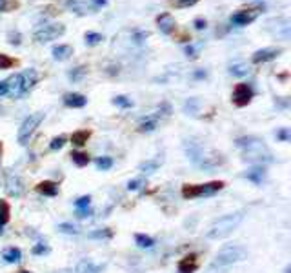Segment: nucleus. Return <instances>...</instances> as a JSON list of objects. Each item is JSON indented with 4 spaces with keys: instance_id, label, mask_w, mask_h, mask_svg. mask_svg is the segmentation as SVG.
Wrapping results in <instances>:
<instances>
[{
    "instance_id": "obj_1",
    "label": "nucleus",
    "mask_w": 291,
    "mask_h": 273,
    "mask_svg": "<svg viewBox=\"0 0 291 273\" xmlns=\"http://www.w3.org/2000/svg\"><path fill=\"white\" fill-rule=\"evenodd\" d=\"M237 147L242 151V159L244 161H249L253 164H270L273 162V153L271 149L264 144V140L258 139V137H240L237 139Z\"/></svg>"
},
{
    "instance_id": "obj_2",
    "label": "nucleus",
    "mask_w": 291,
    "mask_h": 273,
    "mask_svg": "<svg viewBox=\"0 0 291 273\" xmlns=\"http://www.w3.org/2000/svg\"><path fill=\"white\" fill-rule=\"evenodd\" d=\"M184 147H186V153L187 157H189V161L195 162L199 168L213 169L224 164V157H222L220 153L209 151V149H206V147H202L197 142H189V140H187V142L184 144Z\"/></svg>"
},
{
    "instance_id": "obj_3",
    "label": "nucleus",
    "mask_w": 291,
    "mask_h": 273,
    "mask_svg": "<svg viewBox=\"0 0 291 273\" xmlns=\"http://www.w3.org/2000/svg\"><path fill=\"white\" fill-rule=\"evenodd\" d=\"M242 221H244V213L242 211L224 215V217L217 219L213 224L209 226V230H208V233H206V237L213 238V240H218V238L228 237V235H231L235 230H237V228H239Z\"/></svg>"
},
{
    "instance_id": "obj_4",
    "label": "nucleus",
    "mask_w": 291,
    "mask_h": 273,
    "mask_svg": "<svg viewBox=\"0 0 291 273\" xmlns=\"http://www.w3.org/2000/svg\"><path fill=\"white\" fill-rule=\"evenodd\" d=\"M6 80H8V95H11L13 99H20L35 86L39 75L35 70H26L22 73H15L13 77L6 78Z\"/></svg>"
},
{
    "instance_id": "obj_5",
    "label": "nucleus",
    "mask_w": 291,
    "mask_h": 273,
    "mask_svg": "<svg viewBox=\"0 0 291 273\" xmlns=\"http://www.w3.org/2000/svg\"><path fill=\"white\" fill-rule=\"evenodd\" d=\"M224 182L213 180L206 182V184H186L182 188V197L184 199H202V197H213L220 190H224Z\"/></svg>"
},
{
    "instance_id": "obj_6",
    "label": "nucleus",
    "mask_w": 291,
    "mask_h": 273,
    "mask_svg": "<svg viewBox=\"0 0 291 273\" xmlns=\"http://www.w3.org/2000/svg\"><path fill=\"white\" fill-rule=\"evenodd\" d=\"M248 252L246 248L239 246V244H228L217 253V259H215L213 264L218 266V268H228V266L235 264V262H240V260L246 259Z\"/></svg>"
},
{
    "instance_id": "obj_7",
    "label": "nucleus",
    "mask_w": 291,
    "mask_h": 273,
    "mask_svg": "<svg viewBox=\"0 0 291 273\" xmlns=\"http://www.w3.org/2000/svg\"><path fill=\"white\" fill-rule=\"evenodd\" d=\"M42 120H44V113H33V115H29L26 120L22 122L20 130H18V144L26 146V144L29 142L31 135L35 133V130L40 126Z\"/></svg>"
},
{
    "instance_id": "obj_8",
    "label": "nucleus",
    "mask_w": 291,
    "mask_h": 273,
    "mask_svg": "<svg viewBox=\"0 0 291 273\" xmlns=\"http://www.w3.org/2000/svg\"><path fill=\"white\" fill-rule=\"evenodd\" d=\"M66 33V27L62 24H44L40 26L39 29L33 33V39L37 42L44 44V42H49V40H55L58 37H62Z\"/></svg>"
},
{
    "instance_id": "obj_9",
    "label": "nucleus",
    "mask_w": 291,
    "mask_h": 273,
    "mask_svg": "<svg viewBox=\"0 0 291 273\" xmlns=\"http://www.w3.org/2000/svg\"><path fill=\"white\" fill-rule=\"evenodd\" d=\"M255 97V91H253L251 84H237V87L233 89V102L235 106H239V108H244V106H248L251 102V99Z\"/></svg>"
},
{
    "instance_id": "obj_10",
    "label": "nucleus",
    "mask_w": 291,
    "mask_h": 273,
    "mask_svg": "<svg viewBox=\"0 0 291 273\" xmlns=\"http://www.w3.org/2000/svg\"><path fill=\"white\" fill-rule=\"evenodd\" d=\"M258 13H261L258 9H242V11H237V13L231 15L230 22L233 26L244 27V26H248V24H251V22H255Z\"/></svg>"
},
{
    "instance_id": "obj_11",
    "label": "nucleus",
    "mask_w": 291,
    "mask_h": 273,
    "mask_svg": "<svg viewBox=\"0 0 291 273\" xmlns=\"http://www.w3.org/2000/svg\"><path fill=\"white\" fill-rule=\"evenodd\" d=\"M6 191H8L9 197H22L24 191H26V186H24V180H22L18 175H9L8 180H6Z\"/></svg>"
},
{
    "instance_id": "obj_12",
    "label": "nucleus",
    "mask_w": 291,
    "mask_h": 273,
    "mask_svg": "<svg viewBox=\"0 0 291 273\" xmlns=\"http://www.w3.org/2000/svg\"><path fill=\"white\" fill-rule=\"evenodd\" d=\"M280 53H282L280 48H264V49H258V51L253 53L251 60H253V64H264V62L275 60Z\"/></svg>"
},
{
    "instance_id": "obj_13",
    "label": "nucleus",
    "mask_w": 291,
    "mask_h": 273,
    "mask_svg": "<svg viewBox=\"0 0 291 273\" xmlns=\"http://www.w3.org/2000/svg\"><path fill=\"white\" fill-rule=\"evenodd\" d=\"M156 24H158L160 33H164V35H171L175 31V26H177V22H175V18L171 17L170 13L158 15V17H156Z\"/></svg>"
},
{
    "instance_id": "obj_14",
    "label": "nucleus",
    "mask_w": 291,
    "mask_h": 273,
    "mask_svg": "<svg viewBox=\"0 0 291 273\" xmlns=\"http://www.w3.org/2000/svg\"><path fill=\"white\" fill-rule=\"evenodd\" d=\"M66 8L71 9L73 13L77 15H87V13H93V6H87L86 2H82V0H68L66 2Z\"/></svg>"
},
{
    "instance_id": "obj_15",
    "label": "nucleus",
    "mask_w": 291,
    "mask_h": 273,
    "mask_svg": "<svg viewBox=\"0 0 291 273\" xmlns=\"http://www.w3.org/2000/svg\"><path fill=\"white\" fill-rule=\"evenodd\" d=\"M64 104L68 108H84L87 104V99L84 95H80V93H66Z\"/></svg>"
},
{
    "instance_id": "obj_16",
    "label": "nucleus",
    "mask_w": 291,
    "mask_h": 273,
    "mask_svg": "<svg viewBox=\"0 0 291 273\" xmlns=\"http://www.w3.org/2000/svg\"><path fill=\"white\" fill-rule=\"evenodd\" d=\"M102 269H104V264L102 266H96L93 260L89 259H82L80 262L77 264V269H75V273H102Z\"/></svg>"
},
{
    "instance_id": "obj_17",
    "label": "nucleus",
    "mask_w": 291,
    "mask_h": 273,
    "mask_svg": "<svg viewBox=\"0 0 291 273\" xmlns=\"http://www.w3.org/2000/svg\"><path fill=\"white\" fill-rule=\"evenodd\" d=\"M37 191L44 197H57L58 195V184L51 180H44L40 184H37Z\"/></svg>"
},
{
    "instance_id": "obj_18",
    "label": "nucleus",
    "mask_w": 291,
    "mask_h": 273,
    "mask_svg": "<svg viewBox=\"0 0 291 273\" xmlns=\"http://www.w3.org/2000/svg\"><path fill=\"white\" fill-rule=\"evenodd\" d=\"M197 268V255H187L178 262V273H195Z\"/></svg>"
},
{
    "instance_id": "obj_19",
    "label": "nucleus",
    "mask_w": 291,
    "mask_h": 273,
    "mask_svg": "<svg viewBox=\"0 0 291 273\" xmlns=\"http://www.w3.org/2000/svg\"><path fill=\"white\" fill-rule=\"evenodd\" d=\"M244 177L248 178V180L255 182V184H262L266 178V169L262 168V166H253V168H249L246 173H244Z\"/></svg>"
},
{
    "instance_id": "obj_20",
    "label": "nucleus",
    "mask_w": 291,
    "mask_h": 273,
    "mask_svg": "<svg viewBox=\"0 0 291 273\" xmlns=\"http://www.w3.org/2000/svg\"><path fill=\"white\" fill-rule=\"evenodd\" d=\"M158 126V115H153V117H146L139 122V131L140 133H151L156 130Z\"/></svg>"
},
{
    "instance_id": "obj_21",
    "label": "nucleus",
    "mask_w": 291,
    "mask_h": 273,
    "mask_svg": "<svg viewBox=\"0 0 291 273\" xmlns=\"http://www.w3.org/2000/svg\"><path fill=\"white\" fill-rule=\"evenodd\" d=\"M51 53L55 60H68V58L73 55V48L68 46V44H60V46H55Z\"/></svg>"
},
{
    "instance_id": "obj_22",
    "label": "nucleus",
    "mask_w": 291,
    "mask_h": 273,
    "mask_svg": "<svg viewBox=\"0 0 291 273\" xmlns=\"http://www.w3.org/2000/svg\"><path fill=\"white\" fill-rule=\"evenodd\" d=\"M2 259H4V262H8V264H18L22 260V252L15 246L8 248V250L2 253Z\"/></svg>"
},
{
    "instance_id": "obj_23",
    "label": "nucleus",
    "mask_w": 291,
    "mask_h": 273,
    "mask_svg": "<svg viewBox=\"0 0 291 273\" xmlns=\"http://www.w3.org/2000/svg\"><path fill=\"white\" fill-rule=\"evenodd\" d=\"M135 242L139 248H144V250H149V248L155 246V238L149 237V235H144V233H137L135 235Z\"/></svg>"
},
{
    "instance_id": "obj_24",
    "label": "nucleus",
    "mask_w": 291,
    "mask_h": 273,
    "mask_svg": "<svg viewBox=\"0 0 291 273\" xmlns=\"http://www.w3.org/2000/svg\"><path fill=\"white\" fill-rule=\"evenodd\" d=\"M89 131L87 130H80V131H75L73 135H71V142L75 144V146H78V147H82L84 144L87 142V139H89Z\"/></svg>"
},
{
    "instance_id": "obj_25",
    "label": "nucleus",
    "mask_w": 291,
    "mask_h": 273,
    "mask_svg": "<svg viewBox=\"0 0 291 273\" xmlns=\"http://www.w3.org/2000/svg\"><path fill=\"white\" fill-rule=\"evenodd\" d=\"M160 162L162 161H158V159H155V161H146V162H142V164L139 166V169L146 175L155 173L156 169H158V166H160Z\"/></svg>"
},
{
    "instance_id": "obj_26",
    "label": "nucleus",
    "mask_w": 291,
    "mask_h": 273,
    "mask_svg": "<svg viewBox=\"0 0 291 273\" xmlns=\"http://www.w3.org/2000/svg\"><path fill=\"white\" fill-rule=\"evenodd\" d=\"M249 71H251V70H249L248 64H233L230 68V73L233 75V77H246Z\"/></svg>"
},
{
    "instance_id": "obj_27",
    "label": "nucleus",
    "mask_w": 291,
    "mask_h": 273,
    "mask_svg": "<svg viewBox=\"0 0 291 273\" xmlns=\"http://www.w3.org/2000/svg\"><path fill=\"white\" fill-rule=\"evenodd\" d=\"M71 161L75 162V164L78 166V168H84V166L89 164V157L86 155V153H80V151H73L71 153Z\"/></svg>"
},
{
    "instance_id": "obj_28",
    "label": "nucleus",
    "mask_w": 291,
    "mask_h": 273,
    "mask_svg": "<svg viewBox=\"0 0 291 273\" xmlns=\"http://www.w3.org/2000/svg\"><path fill=\"white\" fill-rule=\"evenodd\" d=\"M202 46H204L202 42H199V44H187L186 48H184V53H186L189 58H197V56H199V53H200V49H202Z\"/></svg>"
},
{
    "instance_id": "obj_29",
    "label": "nucleus",
    "mask_w": 291,
    "mask_h": 273,
    "mask_svg": "<svg viewBox=\"0 0 291 273\" xmlns=\"http://www.w3.org/2000/svg\"><path fill=\"white\" fill-rule=\"evenodd\" d=\"M86 71H87L86 66H78V68H75V70H71L70 73H68V77H70V80H73V82H78V80H82Z\"/></svg>"
},
{
    "instance_id": "obj_30",
    "label": "nucleus",
    "mask_w": 291,
    "mask_h": 273,
    "mask_svg": "<svg viewBox=\"0 0 291 273\" xmlns=\"http://www.w3.org/2000/svg\"><path fill=\"white\" fill-rule=\"evenodd\" d=\"M9 221V204L6 200H0V226H6Z\"/></svg>"
},
{
    "instance_id": "obj_31",
    "label": "nucleus",
    "mask_w": 291,
    "mask_h": 273,
    "mask_svg": "<svg viewBox=\"0 0 291 273\" xmlns=\"http://www.w3.org/2000/svg\"><path fill=\"white\" fill-rule=\"evenodd\" d=\"M96 168L102 169V171H108V169H111V166H113V159L111 157H100V159H96Z\"/></svg>"
},
{
    "instance_id": "obj_32",
    "label": "nucleus",
    "mask_w": 291,
    "mask_h": 273,
    "mask_svg": "<svg viewBox=\"0 0 291 273\" xmlns=\"http://www.w3.org/2000/svg\"><path fill=\"white\" fill-rule=\"evenodd\" d=\"M84 39H86L87 46H96L99 42H102V40H104V37L100 35V33H93V31H89V33H86V35H84Z\"/></svg>"
},
{
    "instance_id": "obj_33",
    "label": "nucleus",
    "mask_w": 291,
    "mask_h": 273,
    "mask_svg": "<svg viewBox=\"0 0 291 273\" xmlns=\"http://www.w3.org/2000/svg\"><path fill=\"white\" fill-rule=\"evenodd\" d=\"M58 231H62V233H68V235H78V233H80L77 226L70 224V222H62V224H58Z\"/></svg>"
},
{
    "instance_id": "obj_34",
    "label": "nucleus",
    "mask_w": 291,
    "mask_h": 273,
    "mask_svg": "<svg viewBox=\"0 0 291 273\" xmlns=\"http://www.w3.org/2000/svg\"><path fill=\"white\" fill-rule=\"evenodd\" d=\"M113 104L118 106V108L127 109V108H131V106H133V102H131V99H127V97L118 95V97H115V99H113Z\"/></svg>"
},
{
    "instance_id": "obj_35",
    "label": "nucleus",
    "mask_w": 291,
    "mask_h": 273,
    "mask_svg": "<svg viewBox=\"0 0 291 273\" xmlns=\"http://www.w3.org/2000/svg\"><path fill=\"white\" fill-rule=\"evenodd\" d=\"M89 238H111L113 237V231L106 228V230H96V231H91V233L87 235Z\"/></svg>"
},
{
    "instance_id": "obj_36",
    "label": "nucleus",
    "mask_w": 291,
    "mask_h": 273,
    "mask_svg": "<svg viewBox=\"0 0 291 273\" xmlns=\"http://www.w3.org/2000/svg\"><path fill=\"white\" fill-rule=\"evenodd\" d=\"M13 66H15V60L11 56L0 53V70H9V68H13Z\"/></svg>"
},
{
    "instance_id": "obj_37",
    "label": "nucleus",
    "mask_w": 291,
    "mask_h": 273,
    "mask_svg": "<svg viewBox=\"0 0 291 273\" xmlns=\"http://www.w3.org/2000/svg\"><path fill=\"white\" fill-rule=\"evenodd\" d=\"M89 204H91V197L84 195V197H80V199L75 200V208H77V209H87V208H89Z\"/></svg>"
},
{
    "instance_id": "obj_38",
    "label": "nucleus",
    "mask_w": 291,
    "mask_h": 273,
    "mask_svg": "<svg viewBox=\"0 0 291 273\" xmlns=\"http://www.w3.org/2000/svg\"><path fill=\"white\" fill-rule=\"evenodd\" d=\"M197 108H199V100L189 99L186 102V106H184V111H186L187 115H197Z\"/></svg>"
},
{
    "instance_id": "obj_39",
    "label": "nucleus",
    "mask_w": 291,
    "mask_h": 273,
    "mask_svg": "<svg viewBox=\"0 0 291 273\" xmlns=\"http://www.w3.org/2000/svg\"><path fill=\"white\" fill-rule=\"evenodd\" d=\"M66 144V137L64 135H60V137H55V139L49 142V149H53V151H57V149H62Z\"/></svg>"
},
{
    "instance_id": "obj_40",
    "label": "nucleus",
    "mask_w": 291,
    "mask_h": 273,
    "mask_svg": "<svg viewBox=\"0 0 291 273\" xmlns=\"http://www.w3.org/2000/svg\"><path fill=\"white\" fill-rule=\"evenodd\" d=\"M31 252H33V255H48V253L51 252V250H49V246H48V244L40 242V244H35V246H33V250H31Z\"/></svg>"
},
{
    "instance_id": "obj_41",
    "label": "nucleus",
    "mask_w": 291,
    "mask_h": 273,
    "mask_svg": "<svg viewBox=\"0 0 291 273\" xmlns=\"http://www.w3.org/2000/svg\"><path fill=\"white\" fill-rule=\"evenodd\" d=\"M199 0H175L173 4L175 8H180V9H186V8H191V6H195Z\"/></svg>"
},
{
    "instance_id": "obj_42",
    "label": "nucleus",
    "mask_w": 291,
    "mask_h": 273,
    "mask_svg": "<svg viewBox=\"0 0 291 273\" xmlns=\"http://www.w3.org/2000/svg\"><path fill=\"white\" fill-rule=\"evenodd\" d=\"M144 184H146V182H144V178H135V180L127 182V190H130V191H137V190H140Z\"/></svg>"
},
{
    "instance_id": "obj_43",
    "label": "nucleus",
    "mask_w": 291,
    "mask_h": 273,
    "mask_svg": "<svg viewBox=\"0 0 291 273\" xmlns=\"http://www.w3.org/2000/svg\"><path fill=\"white\" fill-rule=\"evenodd\" d=\"M148 37H149L148 31H135V33H133V42H135V44H142L144 40L148 39Z\"/></svg>"
},
{
    "instance_id": "obj_44",
    "label": "nucleus",
    "mask_w": 291,
    "mask_h": 273,
    "mask_svg": "<svg viewBox=\"0 0 291 273\" xmlns=\"http://www.w3.org/2000/svg\"><path fill=\"white\" fill-rule=\"evenodd\" d=\"M8 39H9V44H11V46H20V33H18V31H11V33H9L8 35Z\"/></svg>"
},
{
    "instance_id": "obj_45",
    "label": "nucleus",
    "mask_w": 291,
    "mask_h": 273,
    "mask_svg": "<svg viewBox=\"0 0 291 273\" xmlns=\"http://www.w3.org/2000/svg\"><path fill=\"white\" fill-rule=\"evenodd\" d=\"M277 139H280L282 142H289V139H291L289 130H287V128H282L280 131H277Z\"/></svg>"
},
{
    "instance_id": "obj_46",
    "label": "nucleus",
    "mask_w": 291,
    "mask_h": 273,
    "mask_svg": "<svg viewBox=\"0 0 291 273\" xmlns=\"http://www.w3.org/2000/svg\"><path fill=\"white\" fill-rule=\"evenodd\" d=\"M193 26H195V29H199V31H202V29H206V26H208V22H206V18H195L193 20Z\"/></svg>"
},
{
    "instance_id": "obj_47",
    "label": "nucleus",
    "mask_w": 291,
    "mask_h": 273,
    "mask_svg": "<svg viewBox=\"0 0 291 273\" xmlns=\"http://www.w3.org/2000/svg\"><path fill=\"white\" fill-rule=\"evenodd\" d=\"M6 95H8V80H2L0 82V99Z\"/></svg>"
},
{
    "instance_id": "obj_48",
    "label": "nucleus",
    "mask_w": 291,
    "mask_h": 273,
    "mask_svg": "<svg viewBox=\"0 0 291 273\" xmlns=\"http://www.w3.org/2000/svg\"><path fill=\"white\" fill-rule=\"evenodd\" d=\"M206 77H208V71L206 70H199L193 73V78H197V80H202V78H206Z\"/></svg>"
},
{
    "instance_id": "obj_49",
    "label": "nucleus",
    "mask_w": 291,
    "mask_h": 273,
    "mask_svg": "<svg viewBox=\"0 0 291 273\" xmlns=\"http://www.w3.org/2000/svg\"><path fill=\"white\" fill-rule=\"evenodd\" d=\"M91 4L95 9H99V8H104V6L108 4V0H91Z\"/></svg>"
},
{
    "instance_id": "obj_50",
    "label": "nucleus",
    "mask_w": 291,
    "mask_h": 273,
    "mask_svg": "<svg viewBox=\"0 0 291 273\" xmlns=\"http://www.w3.org/2000/svg\"><path fill=\"white\" fill-rule=\"evenodd\" d=\"M9 6H8V0H0V11H8Z\"/></svg>"
},
{
    "instance_id": "obj_51",
    "label": "nucleus",
    "mask_w": 291,
    "mask_h": 273,
    "mask_svg": "<svg viewBox=\"0 0 291 273\" xmlns=\"http://www.w3.org/2000/svg\"><path fill=\"white\" fill-rule=\"evenodd\" d=\"M291 271V266H287V268H286V273H289Z\"/></svg>"
},
{
    "instance_id": "obj_52",
    "label": "nucleus",
    "mask_w": 291,
    "mask_h": 273,
    "mask_svg": "<svg viewBox=\"0 0 291 273\" xmlns=\"http://www.w3.org/2000/svg\"><path fill=\"white\" fill-rule=\"evenodd\" d=\"M18 273H31V271H27V269H22V271H18Z\"/></svg>"
},
{
    "instance_id": "obj_53",
    "label": "nucleus",
    "mask_w": 291,
    "mask_h": 273,
    "mask_svg": "<svg viewBox=\"0 0 291 273\" xmlns=\"http://www.w3.org/2000/svg\"><path fill=\"white\" fill-rule=\"evenodd\" d=\"M2 228H4V226H0V235H2V233H4V230H2Z\"/></svg>"
}]
</instances>
